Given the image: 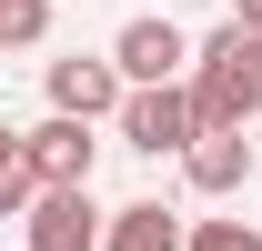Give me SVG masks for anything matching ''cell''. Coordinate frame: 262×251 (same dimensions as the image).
Listing matches in <instances>:
<instances>
[{
  "label": "cell",
  "instance_id": "cell-4",
  "mask_svg": "<svg viewBox=\"0 0 262 251\" xmlns=\"http://www.w3.org/2000/svg\"><path fill=\"white\" fill-rule=\"evenodd\" d=\"M101 201H91V181H71V191H40L31 201V251H101Z\"/></svg>",
  "mask_w": 262,
  "mask_h": 251
},
{
  "label": "cell",
  "instance_id": "cell-6",
  "mask_svg": "<svg viewBox=\"0 0 262 251\" xmlns=\"http://www.w3.org/2000/svg\"><path fill=\"white\" fill-rule=\"evenodd\" d=\"M192 61L232 81V101H242V121H262V31H252V20H222L212 40H192Z\"/></svg>",
  "mask_w": 262,
  "mask_h": 251
},
{
  "label": "cell",
  "instance_id": "cell-2",
  "mask_svg": "<svg viewBox=\"0 0 262 251\" xmlns=\"http://www.w3.org/2000/svg\"><path fill=\"white\" fill-rule=\"evenodd\" d=\"M111 121H121V141H131V151H151V161H162V151H182V141H192V91H182V81H151V91H121V111H111Z\"/></svg>",
  "mask_w": 262,
  "mask_h": 251
},
{
  "label": "cell",
  "instance_id": "cell-9",
  "mask_svg": "<svg viewBox=\"0 0 262 251\" xmlns=\"http://www.w3.org/2000/svg\"><path fill=\"white\" fill-rule=\"evenodd\" d=\"M31 201H40V181H31V161H20V131L0 121V221L31 211Z\"/></svg>",
  "mask_w": 262,
  "mask_h": 251
},
{
  "label": "cell",
  "instance_id": "cell-5",
  "mask_svg": "<svg viewBox=\"0 0 262 251\" xmlns=\"http://www.w3.org/2000/svg\"><path fill=\"white\" fill-rule=\"evenodd\" d=\"M121 70H111V51H71V61H51V111H71V121H111V111H121Z\"/></svg>",
  "mask_w": 262,
  "mask_h": 251
},
{
  "label": "cell",
  "instance_id": "cell-12",
  "mask_svg": "<svg viewBox=\"0 0 262 251\" xmlns=\"http://www.w3.org/2000/svg\"><path fill=\"white\" fill-rule=\"evenodd\" d=\"M232 20H252V31H262V0H232Z\"/></svg>",
  "mask_w": 262,
  "mask_h": 251
},
{
  "label": "cell",
  "instance_id": "cell-10",
  "mask_svg": "<svg viewBox=\"0 0 262 251\" xmlns=\"http://www.w3.org/2000/svg\"><path fill=\"white\" fill-rule=\"evenodd\" d=\"M182 251H262L252 221H182Z\"/></svg>",
  "mask_w": 262,
  "mask_h": 251
},
{
  "label": "cell",
  "instance_id": "cell-3",
  "mask_svg": "<svg viewBox=\"0 0 262 251\" xmlns=\"http://www.w3.org/2000/svg\"><path fill=\"white\" fill-rule=\"evenodd\" d=\"M20 161H31V181H40V191H71V181H91L101 141H91V121H71V111H51L40 131H20Z\"/></svg>",
  "mask_w": 262,
  "mask_h": 251
},
{
  "label": "cell",
  "instance_id": "cell-7",
  "mask_svg": "<svg viewBox=\"0 0 262 251\" xmlns=\"http://www.w3.org/2000/svg\"><path fill=\"white\" fill-rule=\"evenodd\" d=\"M182 171H192L202 201H232V191L252 181V141H242V131H192V141H182Z\"/></svg>",
  "mask_w": 262,
  "mask_h": 251
},
{
  "label": "cell",
  "instance_id": "cell-1",
  "mask_svg": "<svg viewBox=\"0 0 262 251\" xmlns=\"http://www.w3.org/2000/svg\"><path fill=\"white\" fill-rule=\"evenodd\" d=\"M111 70H121L131 91H151V81H182V70H192V40H182V20H162V10L121 20V40H111Z\"/></svg>",
  "mask_w": 262,
  "mask_h": 251
},
{
  "label": "cell",
  "instance_id": "cell-8",
  "mask_svg": "<svg viewBox=\"0 0 262 251\" xmlns=\"http://www.w3.org/2000/svg\"><path fill=\"white\" fill-rule=\"evenodd\" d=\"M101 251H182V211H162V201H121V211L101 221Z\"/></svg>",
  "mask_w": 262,
  "mask_h": 251
},
{
  "label": "cell",
  "instance_id": "cell-11",
  "mask_svg": "<svg viewBox=\"0 0 262 251\" xmlns=\"http://www.w3.org/2000/svg\"><path fill=\"white\" fill-rule=\"evenodd\" d=\"M51 31V0H0V51H31Z\"/></svg>",
  "mask_w": 262,
  "mask_h": 251
}]
</instances>
